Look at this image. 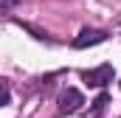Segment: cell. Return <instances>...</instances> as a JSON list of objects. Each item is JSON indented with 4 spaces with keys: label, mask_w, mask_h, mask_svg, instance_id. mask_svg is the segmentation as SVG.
Instances as JSON below:
<instances>
[{
    "label": "cell",
    "mask_w": 121,
    "mask_h": 118,
    "mask_svg": "<svg viewBox=\"0 0 121 118\" xmlns=\"http://www.w3.org/2000/svg\"><path fill=\"white\" fill-rule=\"evenodd\" d=\"M113 76H116L113 65H101V67H96V70H85V73H82V79H85L87 87H104V84L113 82Z\"/></svg>",
    "instance_id": "1"
},
{
    "label": "cell",
    "mask_w": 121,
    "mask_h": 118,
    "mask_svg": "<svg viewBox=\"0 0 121 118\" xmlns=\"http://www.w3.org/2000/svg\"><path fill=\"white\" fill-rule=\"evenodd\" d=\"M82 104H85L82 93H79V90H73V87H68V90L59 96V110H62V113H76Z\"/></svg>",
    "instance_id": "2"
},
{
    "label": "cell",
    "mask_w": 121,
    "mask_h": 118,
    "mask_svg": "<svg viewBox=\"0 0 121 118\" xmlns=\"http://www.w3.org/2000/svg\"><path fill=\"white\" fill-rule=\"evenodd\" d=\"M107 39V34L104 31H93V28H85L76 39H73V48H87V45H99V42H104Z\"/></svg>",
    "instance_id": "3"
},
{
    "label": "cell",
    "mask_w": 121,
    "mask_h": 118,
    "mask_svg": "<svg viewBox=\"0 0 121 118\" xmlns=\"http://www.w3.org/2000/svg\"><path fill=\"white\" fill-rule=\"evenodd\" d=\"M9 98H11V93H9V84L3 82V96H0V101H3V104H9Z\"/></svg>",
    "instance_id": "4"
},
{
    "label": "cell",
    "mask_w": 121,
    "mask_h": 118,
    "mask_svg": "<svg viewBox=\"0 0 121 118\" xmlns=\"http://www.w3.org/2000/svg\"><path fill=\"white\" fill-rule=\"evenodd\" d=\"M104 104H107V96H104V93H101V96H99V98H96V110H101V107H104Z\"/></svg>",
    "instance_id": "5"
}]
</instances>
